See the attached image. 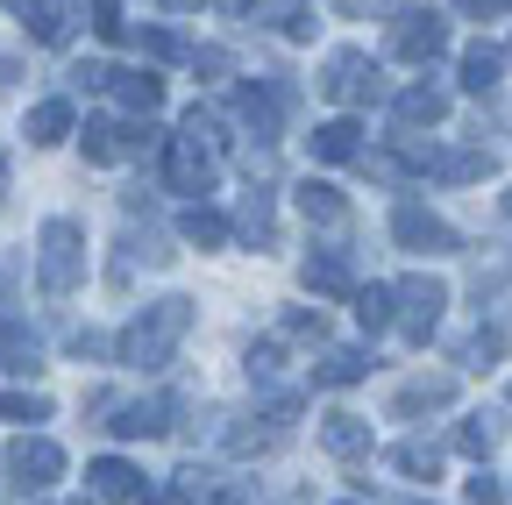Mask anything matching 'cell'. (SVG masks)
<instances>
[{
	"label": "cell",
	"instance_id": "1",
	"mask_svg": "<svg viewBox=\"0 0 512 505\" xmlns=\"http://www.w3.org/2000/svg\"><path fill=\"white\" fill-rule=\"evenodd\" d=\"M185 335H192V299H185V292H164V299H150L136 321L121 328L114 356H121L128 370H164V363L178 356Z\"/></svg>",
	"mask_w": 512,
	"mask_h": 505
},
{
	"label": "cell",
	"instance_id": "2",
	"mask_svg": "<svg viewBox=\"0 0 512 505\" xmlns=\"http://www.w3.org/2000/svg\"><path fill=\"white\" fill-rule=\"evenodd\" d=\"M79 278H86V228L72 214H50L36 228V285L43 299H72Z\"/></svg>",
	"mask_w": 512,
	"mask_h": 505
},
{
	"label": "cell",
	"instance_id": "3",
	"mask_svg": "<svg viewBox=\"0 0 512 505\" xmlns=\"http://www.w3.org/2000/svg\"><path fill=\"white\" fill-rule=\"evenodd\" d=\"M320 93L335 107H370V100H384V72L370 65V50H335L320 65Z\"/></svg>",
	"mask_w": 512,
	"mask_h": 505
},
{
	"label": "cell",
	"instance_id": "4",
	"mask_svg": "<svg viewBox=\"0 0 512 505\" xmlns=\"http://www.w3.org/2000/svg\"><path fill=\"white\" fill-rule=\"evenodd\" d=\"M392 242L413 249V257H456V249H463V235L448 228L441 214H427L420 200H399L392 207Z\"/></svg>",
	"mask_w": 512,
	"mask_h": 505
},
{
	"label": "cell",
	"instance_id": "5",
	"mask_svg": "<svg viewBox=\"0 0 512 505\" xmlns=\"http://www.w3.org/2000/svg\"><path fill=\"white\" fill-rule=\"evenodd\" d=\"M285 107H292V86L285 79H249L235 86V114H242V129L256 143H278L285 136Z\"/></svg>",
	"mask_w": 512,
	"mask_h": 505
},
{
	"label": "cell",
	"instance_id": "6",
	"mask_svg": "<svg viewBox=\"0 0 512 505\" xmlns=\"http://www.w3.org/2000/svg\"><path fill=\"white\" fill-rule=\"evenodd\" d=\"M384 50L406 57V65H434V57L448 50V22L434 8H399L392 15V36H384Z\"/></svg>",
	"mask_w": 512,
	"mask_h": 505
},
{
	"label": "cell",
	"instance_id": "7",
	"mask_svg": "<svg viewBox=\"0 0 512 505\" xmlns=\"http://www.w3.org/2000/svg\"><path fill=\"white\" fill-rule=\"evenodd\" d=\"M392 306H399V328H406V342H427L434 328H441V313H448V285L441 278H399L392 285Z\"/></svg>",
	"mask_w": 512,
	"mask_h": 505
},
{
	"label": "cell",
	"instance_id": "8",
	"mask_svg": "<svg viewBox=\"0 0 512 505\" xmlns=\"http://www.w3.org/2000/svg\"><path fill=\"white\" fill-rule=\"evenodd\" d=\"M143 150H164V136L150 121H86V164H121Z\"/></svg>",
	"mask_w": 512,
	"mask_h": 505
},
{
	"label": "cell",
	"instance_id": "9",
	"mask_svg": "<svg viewBox=\"0 0 512 505\" xmlns=\"http://www.w3.org/2000/svg\"><path fill=\"white\" fill-rule=\"evenodd\" d=\"M406 171H427V178H441V185H477V178L498 171V157H491V150H413V143H406Z\"/></svg>",
	"mask_w": 512,
	"mask_h": 505
},
{
	"label": "cell",
	"instance_id": "10",
	"mask_svg": "<svg viewBox=\"0 0 512 505\" xmlns=\"http://www.w3.org/2000/svg\"><path fill=\"white\" fill-rule=\"evenodd\" d=\"M164 185H171V193L207 200V193H214V150L185 143V136H164Z\"/></svg>",
	"mask_w": 512,
	"mask_h": 505
},
{
	"label": "cell",
	"instance_id": "11",
	"mask_svg": "<svg viewBox=\"0 0 512 505\" xmlns=\"http://www.w3.org/2000/svg\"><path fill=\"white\" fill-rule=\"evenodd\" d=\"M8 477H15L22 491H50V484L64 477V449H57V441H43V434H22L15 456H8Z\"/></svg>",
	"mask_w": 512,
	"mask_h": 505
},
{
	"label": "cell",
	"instance_id": "12",
	"mask_svg": "<svg viewBox=\"0 0 512 505\" xmlns=\"http://www.w3.org/2000/svg\"><path fill=\"white\" fill-rule=\"evenodd\" d=\"M178 406H185L178 392H157V399H121L107 427H114L121 441H150V434H164V427H171V413H178Z\"/></svg>",
	"mask_w": 512,
	"mask_h": 505
},
{
	"label": "cell",
	"instance_id": "13",
	"mask_svg": "<svg viewBox=\"0 0 512 505\" xmlns=\"http://www.w3.org/2000/svg\"><path fill=\"white\" fill-rule=\"evenodd\" d=\"M299 278H306L313 299H356V271H349L342 249H313V257L299 264Z\"/></svg>",
	"mask_w": 512,
	"mask_h": 505
},
{
	"label": "cell",
	"instance_id": "14",
	"mask_svg": "<svg viewBox=\"0 0 512 505\" xmlns=\"http://www.w3.org/2000/svg\"><path fill=\"white\" fill-rule=\"evenodd\" d=\"M441 406H456V377H406V385L392 392L399 420H420V413H441Z\"/></svg>",
	"mask_w": 512,
	"mask_h": 505
},
{
	"label": "cell",
	"instance_id": "15",
	"mask_svg": "<svg viewBox=\"0 0 512 505\" xmlns=\"http://www.w3.org/2000/svg\"><path fill=\"white\" fill-rule=\"evenodd\" d=\"M299 214L313 221V228H349V200H342V185H328V178H299Z\"/></svg>",
	"mask_w": 512,
	"mask_h": 505
},
{
	"label": "cell",
	"instance_id": "16",
	"mask_svg": "<svg viewBox=\"0 0 512 505\" xmlns=\"http://www.w3.org/2000/svg\"><path fill=\"white\" fill-rule=\"evenodd\" d=\"M392 121H399L406 136H413V129H434V121H448V93L420 79V86H406V93L392 100Z\"/></svg>",
	"mask_w": 512,
	"mask_h": 505
},
{
	"label": "cell",
	"instance_id": "17",
	"mask_svg": "<svg viewBox=\"0 0 512 505\" xmlns=\"http://www.w3.org/2000/svg\"><path fill=\"white\" fill-rule=\"evenodd\" d=\"M306 143H313V157H320V164H356V157H363V129H356L349 114L320 121V129H313Z\"/></svg>",
	"mask_w": 512,
	"mask_h": 505
},
{
	"label": "cell",
	"instance_id": "18",
	"mask_svg": "<svg viewBox=\"0 0 512 505\" xmlns=\"http://www.w3.org/2000/svg\"><path fill=\"white\" fill-rule=\"evenodd\" d=\"M320 449L342 456V463L370 456V420H363V413H328V420H320Z\"/></svg>",
	"mask_w": 512,
	"mask_h": 505
},
{
	"label": "cell",
	"instance_id": "19",
	"mask_svg": "<svg viewBox=\"0 0 512 505\" xmlns=\"http://www.w3.org/2000/svg\"><path fill=\"white\" fill-rule=\"evenodd\" d=\"M15 15H22V22H29V36H36V43H50V50H57V43H72V29H79V22H72V8H57V0H15Z\"/></svg>",
	"mask_w": 512,
	"mask_h": 505
},
{
	"label": "cell",
	"instance_id": "20",
	"mask_svg": "<svg viewBox=\"0 0 512 505\" xmlns=\"http://www.w3.org/2000/svg\"><path fill=\"white\" fill-rule=\"evenodd\" d=\"M86 484H93V498H143V470L128 456H100L86 470Z\"/></svg>",
	"mask_w": 512,
	"mask_h": 505
},
{
	"label": "cell",
	"instance_id": "21",
	"mask_svg": "<svg viewBox=\"0 0 512 505\" xmlns=\"http://www.w3.org/2000/svg\"><path fill=\"white\" fill-rule=\"evenodd\" d=\"M356 377H370V349H320V363H313V385H328V392H342V385H356Z\"/></svg>",
	"mask_w": 512,
	"mask_h": 505
},
{
	"label": "cell",
	"instance_id": "22",
	"mask_svg": "<svg viewBox=\"0 0 512 505\" xmlns=\"http://www.w3.org/2000/svg\"><path fill=\"white\" fill-rule=\"evenodd\" d=\"M0 370H15V377H36V370H43V342H36V328L0 321Z\"/></svg>",
	"mask_w": 512,
	"mask_h": 505
},
{
	"label": "cell",
	"instance_id": "23",
	"mask_svg": "<svg viewBox=\"0 0 512 505\" xmlns=\"http://www.w3.org/2000/svg\"><path fill=\"white\" fill-rule=\"evenodd\" d=\"M498 79H505V50L498 43H470L463 50V93H498Z\"/></svg>",
	"mask_w": 512,
	"mask_h": 505
},
{
	"label": "cell",
	"instance_id": "24",
	"mask_svg": "<svg viewBox=\"0 0 512 505\" xmlns=\"http://www.w3.org/2000/svg\"><path fill=\"white\" fill-rule=\"evenodd\" d=\"M107 93H114L128 114H143V121L164 107V79H157V72H114V86H107Z\"/></svg>",
	"mask_w": 512,
	"mask_h": 505
},
{
	"label": "cell",
	"instance_id": "25",
	"mask_svg": "<svg viewBox=\"0 0 512 505\" xmlns=\"http://www.w3.org/2000/svg\"><path fill=\"white\" fill-rule=\"evenodd\" d=\"M36 150H57L64 136H72V100H36L29 107V129H22Z\"/></svg>",
	"mask_w": 512,
	"mask_h": 505
},
{
	"label": "cell",
	"instance_id": "26",
	"mask_svg": "<svg viewBox=\"0 0 512 505\" xmlns=\"http://www.w3.org/2000/svg\"><path fill=\"white\" fill-rule=\"evenodd\" d=\"M178 235H185L192 249H221V242H228L235 228H228V214H214L207 200H192V207L178 214Z\"/></svg>",
	"mask_w": 512,
	"mask_h": 505
},
{
	"label": "cell",
	"instance_id": "27",
	"mask_svg": "<svg viewBox=\"0 0 512 505\" xmlns=\"http://www.w3.org/2000/svg\"><path fill=\"white\" fill-rule=\"evenodd\" d=\"M356 321H363V335L392 328V321H399V306H392V285H356Z\"/></svg>",
	"mask_w": 512,
	"mask_h": 505
},
{
	"label": "cell",
	"instance_id": "28",
	"mask_svg": "<svg viewBox=\"0 0 512 505\" xmlns=\"http://www.w3.org/2000/svg\"><path fill=\"white\" fill-rule=\"evenodd\" d=\"M498 356H505V328H477L470 342H456V363L463 370H491Z\"/></svg>",
	"mask_w": 512,
	"mask_h": 505
},
{
	"label": "cell",
	"instance_id": "29",
	"mask_svg": "<svg viewBox=\"0 0 512 505\" xmlns=\"http://www.w3.org/2000/svg\"><path fill=\"white\" fill-rule=\"evenodd\" d=\"M392 470H406V477H441V449H434V441H399V449H392Z\"/></svg>",
	"mask_w": 512,
	"mask_h": 505
},
{
	"label": "cell",
	"instance_id": "30",
	"mask_svg": "<svg viewBox=\"0 0 512 505\" xmlns=\"http://www.w3.org/2000/svg\"><path fill=\"white\" fill-rule=\"evenodd\" d=\"M36 420H50L43 392H0V427H36Z\"/></svg>",
	"mask_w": 512,
	"mask_h": 505
},
{
	"label": "cell",
	"instance_id": "31",
	"mask_svg": "<svg viewBox=\"0 0 512 505\" xmlns=\"http://www.w3.org/2000/svg\"><path fill=\"white\" fill-rule=\"evenodd\" d=\"M235 235H242V242H256V249H271V242H278V221H271V207H264V193H249V207H242V221H235Z\"/></svg>",
	"mask_w": 512,
	"mask_h": 505
},
{
	"label": "cell",
	"instance_id": "32",
	"mask_svg": "<svg viewBox=\"0 0 512 505\" xmlns=\"http://www.w3.org/2000/svg\"><path fill=\"white\" fill-rule=\"evenodd\" d=\"M491 441H498V427H491L484 413H470V420L456 427V456H470V463H484V456H491Z\"/></svg>",
	"mask_w": 512,
	"mask_h": 505
},
{
	"label": "cell",
	"instance_id": "33",
	"mask_svg": "<svg viewBox=\"0 0 512 505\" xmlns=\"http://www.w3.org/2000/svg\"><path fill=\"white\" fill-rule=\"evenodd\" d=\"M278 434H285V427H228V449H235V456H271Z\"/></svg>",
	"mask_w": 512,
	"mask_h": 505
},
{
	"label": "cell",
	"instance_id": "34",
	"mask_svg": "<svg viewBox=\"0 0 512 505\" xmlns=\"http://www.w3.org/2000/svg\"><path fill=\"white\" fill-rule=\"evenodd\" d=\"M278 363H285V349H278V342H256V349H249V385H271Z\"/></svg>",
	"mask_w": 512,
	"mask_h": 505
},
{
	"label": "cell",
	"instance_id": "35",
	"mask_svg": "<svg viewBox=\"0 0 512 505\" xmlns=\"http://www.w3.org/2000/svg\"><path fill=\"white\" fill-rule=\"evenodd\" d=\"M285 335H299V342H328V321H320V306H313V313L292 306V313H285Z\"/></svg>",
	"mask_w": 512,
	"mask_h": 505
},
{
	"label": "cell",
	"instance_id": "36",
	"mask_svg": "<svg viewBox=\"0 0 512 505\" xmlns=\"http://www.w3.org/2000/svg\"><path fill=\"white\" fill-rule=\"evenodd\" d=\"M143 50L157 57V65H178V57H192V50H185V43H178L171 29H143Z\"/></svg>",
	"mask_w": 512,
	"mask_h": 505
},
{
	"label": "cell",
	"instance_id": "37",
	"mask_svg": "<svg viewBox=\"0 0 512 505\" xmlns=\"http://www.w3.org/2000/svg\"><path fill=\"white\" fill-rule=\"evenodd\" d=\"M93 29H100L107 43H121V36H128V22H121V0H93Z\"/></svg>",
	"mask_w": 512,
	"mask_h": 505
},
{
	"label": "cell",
	"instance_id": "38",
	"mask_svg": "<svg viewBox=\"0 0 512 505\" xmlns=\"http://www.w3.org/2000/svg\"><path fill=\"white\" fill-rule=\"evenodd\" d=\"M505 498H512V491H505L491 470H477V477H470V505H505Z\"/></svg>",
	"mask_w": 512,
	"mask_h": 505
},
{
	"label": "cell",
	"instance_id": "39",
	"mask_svg": "<svg viewBox=\"0 0 512 505\" xmlns=\"http://www.w3.org/2000/svg\"><path fill=\"white\" fill-rule=\"evenodd\" d=\"M72 86H86V93H107V86H114V72H107V65H72Z\"/></svg>",
	"mask_w": 512,
	"mask_h": 505
},
{
	"label": "cell",
	"instance_id": "40",
	"mask_svg": "<svg viewBox=\"0 0 512 505\" xmlns=\"http://www.w3.org/2000/svg\"><path fill=\"white\" fill-rule=\"evenodd\" d=\"M456 8H463L470 22H498V15L512 8V0H456Z\"/></svg>",
	"mask_w": 512,
	"mask_h": 505
},
{
	"label": "cell",
	"instance_id": "41",
	"mask_svg": "<svg viewBox=\"0 0 512 505\" xmlns=\"http://www.w3.org/2000/svg\"><path fill=\"white\" fill-rule=\"evenodd\" d=\"M278 29H285L292 43H306V36H313V15H306V8H285V15H278Z\"/></svg>",
	"mask_w": 512,
	"mask_h": 505
},
{
	"label": "cell",
	"instance_id": "42",
	"mask_svg": "<svg viewBox=\"0 0 512 505\" xmlns=\"http://www.w3.org/2000/svg\"><path fill=\"white\" fill-rule=\"evenodd\" d=\"M192 72H207V79H221V72H228V50H192Z\"/></svg>",
	"mask_w": 512,
	"mask_h": 505
},
{
	"label": "cell",
	"instance_id": "43",
	"mask_svg": "<svg viewBox=\"0 0 512 505\" xmlns=\"http://www.w3.org/2000/svg\"><path fill=\"white\" fill-rule=\"evenodd\" d=\"M100 349H107V335H93V328L72 335V356H100Z\"/></svg>",
	"mask_w": 512,
	"mask_h": 505
},
{
	"label": "cell",
	"instance_id": "44",
	"mask_svg": "<svg viewBox=\"0 0 512 505\" xmlns=\"http://www.w3.org/2000/svg\"><path fill=\"white\" fill-rule=\"evenodd\" d=\"M207 8H214V15H235V22H249V15H256V0H207Z\"/></svg>",
	"mask_w": 512,
	"mask_h": 505
},
{
	"label": "cell",
	"instance_id": "45",
	"mask_svg": "<svg viewBox=\"0 0 512 505\" xmlns=\"http://www.w3.org/2000/svg\"><path fill=\"white\" fill-rule=\"evenodd\" d=\"M200 505H242V484H214V491H207Z\"/></svg>",
	"mask_w": 512,
	"mask_h": 505
},
{
	"label": "cell",
	"instance_id": "46",
	"mask_svg": "<svg viewBox=\"0 0 512 505\" xmlns=\"http://www.w3.org/2000/svg\"><path fill=\"white\" fill-rule=\"evenodd\" d=\"M15 79H22V65H15V57H0V93H8Z\"/></svg>",
	"mask_w": 512,
	"mask_h": 505
},
{
	"label": "cell",
	"instance_id": "47",
	"mask_svg": "<svg viewBox=\"0 0 512 505\" xmlns=\"http://www.w3.org/2000/svg\"><path fill=\"white\" fill-rule=\"evenodd\" d=\"M185 498H192V491H150L143 505H185Z\"/></svg>",
	"mask_w": 512,
	"mask_h": 505
},
{
	"label": "cell",
	"instance_id": "48",
	"mask_svg": "<svg viewBox=\"0 0 512 505\" xmlns=\"http://www.w3.org/2000/svg\"><path fill=\"white\" fill-rule=\"evenodd\" d=\"M164 8H171V15H192V8H207V0H164Z\"/></svg>",
	"mask_w": 512,
	"mask_h": 505
},
{
	"label": "cell",
	"instance_id": "49",
	"mask_svg": "<svg viewBox=\"0 0 512 505\" xmlns=\"http://www.w3.org/2000/svg\"><path fill=\"white\" fill-rule=\"evenodd\" d=\"M57 505H93V498H57Z\"/></svg>",
	"mask_w": 512,
	"mask_h": 505
},
{
	"label": "cell",
	"instance_id": "50",
	"mask_svg": "<svg viewBox=\"0 0 512 505\" xmlns=\"http://www.w3.org/2000/svg\"><path fill=\"white\" fill-rule=\"evenodd\" d=\"M399 505H427V498H399Z\"/></svg>",
	"mask_w": 512,
	"mask_h": 505
},
{
	"label": "cell",
	"instance_id": "51",
	"mask_svg": "<svg viewBox=\"0 0 512 505\" xmlns=\"http://www.w3.org/2000/svg\"><path fill=\"white\" fill-rule=\"evenodd\" d=\"M505 214H512V193H505Z\"/></svg>",
	"mask_w": 512,
	"mask_h": 505
},
{
	"label": "cell",
	"instance_id": "52",
	"mask_svg": "<svg viewBox=\"0 0 512 505\" xmlns=\"http://www.w3.org/2000/svg\"><path fill=\"white\" fill-rule=\"evenodd\" d=\"M505 491H512V484H505Z\"/></svg>",
	"mask_w": 512,
	"mask_h": 505
}]
</instances>
